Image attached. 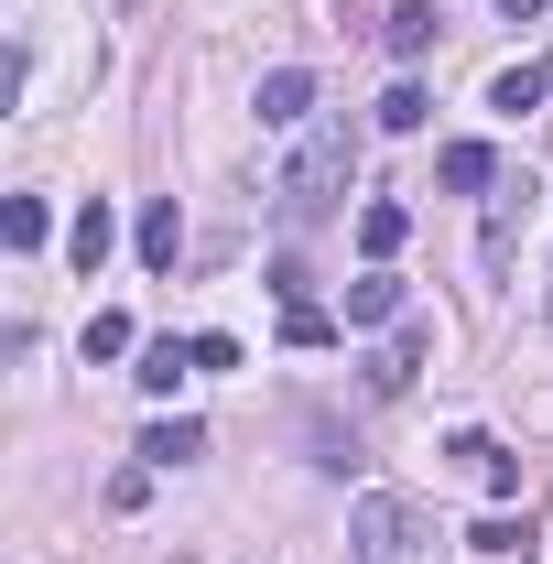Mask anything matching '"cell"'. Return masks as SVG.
I'll return each mask as SVG.
<instances>
[{
    "label": "cell",
    "instance_id": "1",
    "mask_svg": "<svg viewBox=\"0 0 553 564\" xmlns=\"http://www.w3.org/2000/svg\"><path fill=\"white\" fill-rule=\"evenodd\" d=\"M347 174H358V131H347V120H326V131H304V152L272 174V196H282V217H293V228H326V217L347 207Z\"/></svg>",
    "mask_w": 553,
    "mask_h": 564
},
{
    "label": "cell",
    "instance_id": "2",
    "mask_svg": "<svg viewBox=\"0 0 553 564\" xmlns=\"http://www.w3.org/2000/svg\"><path fill=\"white\" fill-rule=\"evenodd\" d=\"M423 554V510L402 489H358L347 499V564H413Z\"/></svg>",
    "mask_w": 553,
    "mask_h": 564
},
{
    "label": "cell",
    "instance_id": "3",
    "mask_svg": "<svg viewBox=\"0 0 553 564\" xmlns=\"http://www.w3.org/2000/svg\"><path fill=\"white\" fill-rule=\"evenodd\" d=\"M423 358H434V326H423V315H402V326H391V337H380V358H369V391H380V402H391V391H402V380H413Z\"/></svg>",
    "mask_w": 553,
    "mask_h": 564
},
{
    "label": "cell",
    "instance_id": "4",
    "mask_svg": "<svg viewBox=\"0 0 553 564\" xmlns=\"http://www.w3.org/2000/svg\"><path fill=\"white\" fill-rule=\"evenodd\" d=\"M347 326H402V272L391 261H369V272L347 282Z\"/></svg>",
    "mask_w": 553,
    "mask_h": 564
},
{
    "label": "cell",
    "instance_id": "5",
    "mask_svg": "<svg viewBox=\"0 0 553 564\" xmlns=\"http://www.w3.org/2000/svg\"><path fill=\"white\" fill-rule=\"evenodd\" d=\"M434 185H445V196H488V185H499V152H488V141H445V152H434Z\"/></svg>",
    "mask_w": 553,
    "mask_h": 564
},
{
    "label": "cell",
    "instance_id": "6",
    "mask_svg": "<svg viewBox=\"0 0 553 564\" xmlns=\"http://www.w3.org/2000/svg\"><path fill=\"white\" fill-rule=\"evenodd\" d=\"M109 250H120V207H109V196H87V207H76V228H66V261H76V272H98Z\"/></svg>",
    "mask_w": 553,
    "mask_h": 564
},
{
    "label": "cell",
    "instance_id": "7",
    "mask_svg": "<svg viewBox=\"0 0 553 564\" xmlns=\"http://www.w3.org/2000/svg\"><path fill=\"white\" fill-rule=\"evenodd\" d=\"M196 456H207V423H185V413L141 423V467H196Z\"/></svg>",
    "mask_w": 553,
    "mask_h": 564
},
{
    "label": "cell",
    "instance_id": "8",
    "mask_svg": "<svg viewBox=\"0 0 553 564\" xmlns=\"http://www.w3.org/2000/svg\"><path fill=\"white\" fill-rule=\"evenodd\" d=\"M131 239H141V261H152V272H174V261H185V217H174V196H152Z\"/></svg>",
    "mask_w": 553,
    "mask_h": 564
},
{
    "label": "cell",
    "instance_id": "9",
    "mask_svg": "<svg viewBox=\"0 0 553 564\" xmlns=\"http://www.w3.org/2000/svg\"><path fill=\"white\" fill-rule=\"evenodd\" d=\"M304 109H315V76H304V66H272V76H261V120H272V131H293Z\"/></svg>",
    "mask_w": 553,
    "mask_h": 564
},
{
    "label": "cell",
    "instance_id": "10",
    "mask_svg": "<svg viewBox=\"0 0 553 564\" xmlns=\"http://www.w3.org/2000/svg\"><path fill=\"white\" fill-rule=\"evenodd\" d=\"M402 239H413V207H391V196H369V207H358V250H369V261H391Z\"/></svg>",
    "mask_w": 553,
    "mask_h": 564
},
{
    "label": "cell",
    "instance_id": "11",
    "mask_svg": "<svg viewBox=\"0 0 553 564\" xmlns=\"http://www.w3.org/2000/svg\"><path fill=\"white\" fill-rule=\"evenodd\" d=\"M131 380H141V391H174V380H196V337H152Z\"/></svg>",
    "mask_w": 553,
    "mask_h": 564
},
{
    "label": "cell",
    "instance_id": "12",
    "mask_svg": "<svg viewBox=\"0 0 553 564\" xmlns=\"http://www.w3.org/2000/svg\"><path fill=\"white\" fill-rule=\"evenodd\" d=\"M380 44H391V55L413 66L423 44H434V0H402V11H380Z\"/></svg>",
    "mask_w": 553,
    "mask_h": 564
},
{
    "label": "cell",
    "instance_id": "13",
    "mask_svg": "<svg viewBox=\"0 0 553 564\" xmlns=\"http://www.w3.org/2000/svg\"><path fill=\"white\" fill-rule=\"evenodd\" d=\"M521 543H532V510H488L467 532V554H521Z\"/></svg>",
    "mask_w": 553,
    "mask_h": 564
},
{
    "label": "cell",
    "instance_id": "14",
    "mask_svg": "<svg viewBox=\"0 0 553 564\" xmlns=\"http://www.w3.org/2000/svg\"><path fill=\"white\" fill-rule=\"evenodd\" d=\"M543 87H553L543 66H510L499 87H488V109H499V120H521V109H543Z\"/></svg>",
    "mask_w": 553,
    "mask_h": 564
},
{
    "label": "cell",
    "instance_id": "15",
    "mask_svg": "<svg viewBox=\"0 0 553 564\" xmlns=\"http://www.w3.org/2000/svg\"><path fill=\"white\" fill-rule=\"evenodd\" d=\"M282 348H337V315L326 304H282Z\"/></svg>",
    "mask_w": 553,
    "mask_h": 564
},
{
    "label": "cell",
    "instance_id": "16",
    "mask_svg": "<svg viewBox=\"0 0 553 564\" xmlns=\"http://www.w3.org/2000/svg\"><path fill=\"white\" fill-rule=\"evenodd\" d=\"M369 120H380V131H423V120H434V98H423L413 76H402V87H391V98H380Z\"/></svg>",
    "mask_w": 553,
    "mask_h": 564
},
{
    "label": "cell",
    "instance_id": "17",
    "mask_svg": "<svg viewBox=\"0 0 553 564\" xmlns=\"http://www.w3.org/2000/svg\"><path fill=\"white\" fill-rule=\"evenodd\" d=\"M44 228H55L44 196H11V207H0V239H11V250H44Z\"/></svg>",
    "mask_w": 553,
    "mask_h": 564
},
{
    "label": "cell",
    "instance_id": "18",
    "mask_svg": "<svg viewBox=\"0 0 553 564\" xmlns=\"http://www.w3.org/2000/svg\"><path fill=\"white\" fill-rule=\"evenodd\" d=\"M445 456H456V467H467V478H488V467H499V456H510V445H499V434H478V423H467V434H445Z\"/></svg>",
    "mask_w": 553,
    "mask_h": 564
},
{
    "label": "cell",
    "instance_id": "19",
    "mask_svg": "<svg viewBox=\"0 0 553 564\" xmlns=\"http://www.w3.org/2000/svg\"><path fill=\"white\" fill-rule=\"evenodd\" d=\"M131 348H141L131 315H87V358H131Z\"/></svg>",
    "mask_w": 553,
    "mask_h": 564
},
{
    "label": "cell",
    "instance_id": "20",
    "mask_svg": "<svg viewBox=\"0 0 553 564\" xmlns=\"http://www.w3.org/2000/svg\"><path fill=\"white\" fill-rule=\"evenodd\" d=\"M532 11H543V0H499V22H532Z\"/></svg>",
    "mask_w": 553,
    "mask_h": 564
}]
</instances>
